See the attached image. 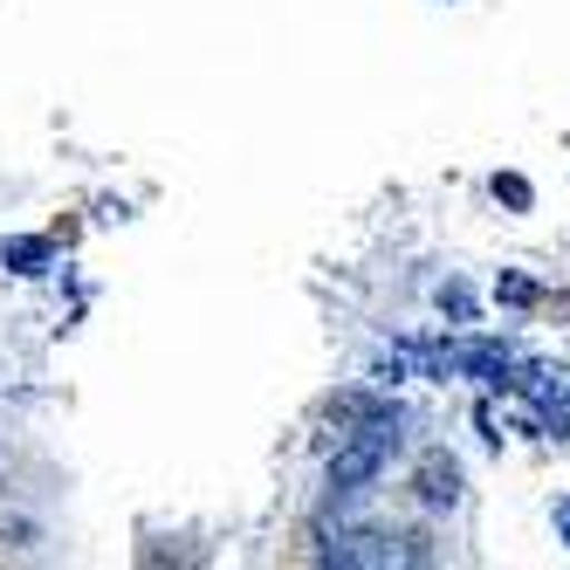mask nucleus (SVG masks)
Masks as SVG:
<instances>
[{"label": "nucleus", "instance_id": "obj_1", "mask_svg": "<svg viewBox=\"0 0 570 570\" xmlns=\"http://www.w3.org/2000/svg\"><path fill=\"white\" fill-rule=\"evenodd\" d=\"M372 468H379V446H357V454H344V461H337V481H364Z\"/></svg>", "mask_w": 570, "mask_h": 570}]
</instances>
